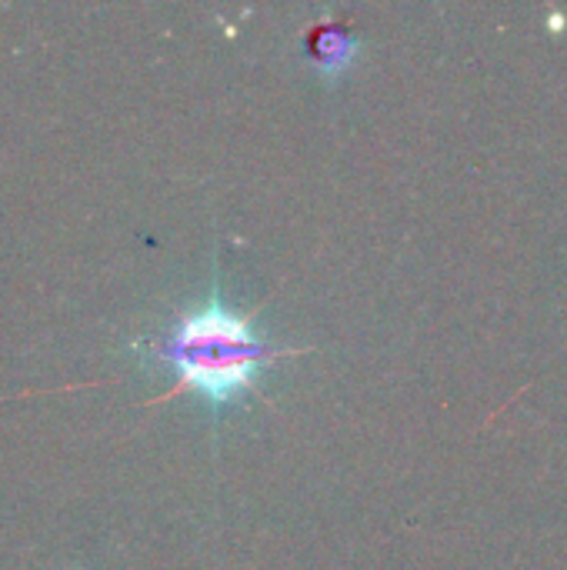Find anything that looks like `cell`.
<instances>
[{
  "label": "cell",
  "instance_id": "obj_1",
  "mask_svg": "<svg viewBox=\"0 0 567 570\" xmlns=\"http://www.w3.org/2000/svg\"><path fill=\"white\" fill-rule=\"evenodd\" d=\"M257 311H234L221 297V284L214 277V287L207 301L194 311L174 314V321L154 334L134 344V354H140L154 367L174 371L177 384L160 394L157 404L174 401L177 394H197L211 417L217 421L227 407H234L241 397L264 401L257 377L264 367H271L281 357H297L314 347H281L271 344L254 327Z\"/></svg>",
  "mask_w": 567,
  "mask_h": 570
},
{
  "label": "cell",
  "instance_id": "obj_2",
  "mask_svg": "<svg viewBox=\"0 0 567 570\" xmlns=\"http://www.w3.org/2000/svg\"><path fill=\"white\" fill-rule=\"evenodd\" d=\"M301 50L307 67L321 77V83H338L348 73V67H354V60L361 57V37L351 30L348 20L321 17L307 27Z\"/></svg>",
  "mask_w": 567,
  "mask_h": 570
}]
</instances>
